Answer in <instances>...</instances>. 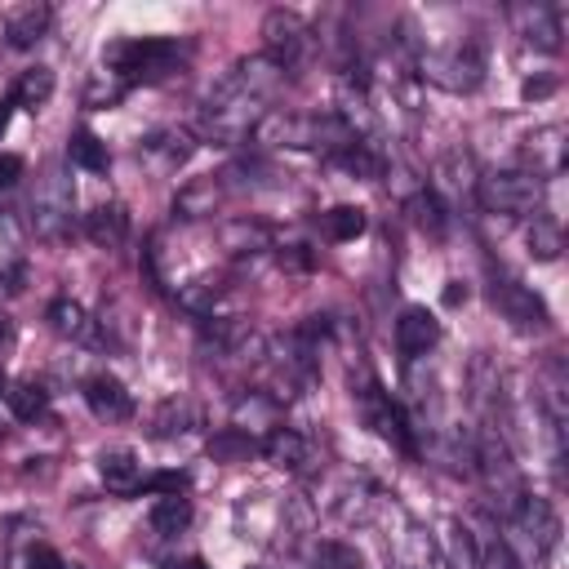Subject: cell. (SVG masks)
Instances as JSON below:
<instances>
[{"label":"cell","instance_id":"52","mask_svg":"<svg viewBox=\"0 0 569 569\" xmlns=\"http://www.w3.org/2000/svg\"><path fill=\"white\" fill-rule=\"evenodd\" d=\"M4 329H9V320H4V316H0V338H4Z\"/></svg>","mask_w":569,"mask_h":569},{"label":"cell","instance_id":"16","mask_svg":"<svg viewBox=\"0 0 569 569\" xmlns=\"http://www.w3.org/2000/svg\"><path fill=\"white\" fill-rule=\"evenodd\" d=\"M565 169V129L560 124H542L525 138V173L529 178H560Z\"/></svg>","mask_w":569,"mask_h":569},{"label":"cell","instance_id":"38","mask_svg":"<svg viewBox=\"0 0 569 569\" xmlns=\"http://www.w3.org/2000/svg\"><path fill=\"white\" fill-rule=\"evenodd\" d=\"M49 93H53V71L49 67H27L22 76H18V84H13V102L18 107H27V111H36L40 102H49Z\"/></svg>","mask_w":569,"mask_h":569},{"label":"cell","instance_id":"29","mask_svg":"<svg viewBox=\"0 0 569 569\" xmlns=\"http://www.w3.org/2000/svg\"><path fill=\"white\" fill-rule=\"evenodd\" d=\"M98 476L111 493H138L142 489V462L133 449H107L98 458Z\"/></svg>","mask_w":569,"mask_h":569},{"label":"cell","instance_id":"15","mask_svg":"<svg viewBox=\"0 0 569 569\" xmlns=\"http://www.w3.org/2000/svg\"><path fill=\"white\" fill-rule=\"evenodd\" d=\"M236 529H240V538H253L262 547H276V533H280V498H271V493H244L236 502Z\"/></svg>","mask_w":569,"mask_h":569},{"label":"cell","instance_id":"9","mask_svg":"<svg viewBox=\"0 0 569 569\" xmlns=\"http://www.w3.org/2000/svg\"><path fill=\"white\" fill-rule=\"evenodd\" d=\"M284 84V67L280 62H271L267 53H253V58H240L213 89L218 93H231V98H249V102H262L267 107V98L276 93Z\"/></svg>","mask_w":569,"mask_h":569},{"label":"cell","instance_id":"39","mask_svg":"<svg viewBox=\"0 0 569 569\" xmlns=\"http://www.w3.org/2000/svg\"><path fill=\"white\" fill-rule=\"evenodd\" d=\"M124 93H129V84L102 67V71H93V76H89V84H84V107H93V111H107V107H116Z\"/></svg>","mask_w":569,"mask_h":569},{"label":"cell","instance_id":"3","mask_svg":"<svg viewBox=\"0 0 569 569\" xmlns=\"http://www.w3.org/2000/svg\"><path fill=\"white\" fill-rule=\"evenodd\" d=\"M178 62H182V44H178V40H169V36L116 40V44H107V53H102V67H107L111 76H120L124 84L160 80V76H169Z\"/></svg>","mask_w":569,"mask_h":569},{"label":"cell","instance_id":"25","mask_svg":"<svg viewBox=\"0 0 569 569\" xmlns=\"http://www.w3.org/2000/svg\"><path fill=\"white\" fill-rule=\"evenodd\" d=\"M218 240H222V249L227 253H236V258H267V249H271V231L262 227V222H253V218H231V222H222V231H218Z\"/></svg>","mask_w":569,"mask_h":569},{"label":"cell","instance_id":"23","mask_svg":"<svg viewBox=\"0 0 569 569\" xmlns=\"http://www.w3.org/2000/svg\"><path fill=\"white\" fill-rule=\"evenodd\" d=\"M231 427L236 431H271L280 427V400L271 391H244L236 405H231Z\"/></svg>","mask_w":569,"mask_h":569},{"label":"cell","instance_id":"22","mask_svg":"<svg viewBox=\"0 0 569 569\" xmlns=\"http://www.w3.org/2000/svg\"><path fill=\"white\" fill-rule=\"evenodd\" d=\"M516 27H520V40L542 49V53H556L560 49V13L551 4H520L516 9Z\"/></svg>","mask_w":569,"mask_h":569},{"label":"cell","instance_id":"40","mask_svg":"<svg viewBox=\"0 0 569 569\" xmlns=\"http://www.w3.org/2000/svg\"><path fill=\"white\" fill-rule=\"evenodd\" d=\"M365 227H369V218H365L360 204H333V209L325 213L329 240H356V236H365Z\"/></svg>","mask_w":569,"mask_h":569},{"label":"cell","instance_id":"26","mask_svg":"<svg viewBox=\"0 0 569 569\" xmlns=\"http://www.w3.org/2000/svg\"><path fill=\"white\" fill-rule=\"evenodd\" d=\"M84 236H89L98 249H120L124 236H129V213H124L116 200L93 204V209L84 213Z\"/></svg>","mask_w":569,"mask_h":569},{"label":"cell","instance_id":"27","mask_svg":"<svg viewBox=\"0 0 569 569\" xmlns=\"http://www.w3.org/2000/svg\"><path fill=\"white\" fill-rule=\"evenodd\" d=\"M471 538H476V569H525L511 551V542L489 525V520H467Z\"/></svg>","mask_w":569,"mask_h":569},{"label":"cell","instance_id":"33","mask_svg":"<svg viewBox=\"0 0 569 569\" xmlns=\"http://www.w3.org/2000/svg\"><path fill=\"white\" fill-rule=\"evenodd\" d=\"M476 160L467 156V151H449V156H440V164H436V187L440 191H449V196H467V191H476Z\"/></svg>","mask_w":569,"mask_h":569},{"label":"cell","instance_id":"24","mask_svg":"<svg viewBox=\"0 0 569 569\" xmlns=\"http://www.w3.org/2000/svg\"><path fill=\"white\" fill-rule=\"evenodd\" d=\"M196 427H200V405L187 400V396H169L151 413V436L156 440H178V436H187Z\"/></svg>","mask_w":569,"mask_h":569},{"label":"cell","instance_id":"44","mask_svg":"<svg viewBox=\"0 0 569 569\" xmlns=\"http://www.w3.org/2000/svg\"><path fill=\"white\" fill-rule=\"evenodd\" d=\"M142 489H147V493H160V498H164V493H182V489H187V476H182V471H160V476H151Z\"/></svg>","mask_w":569,"mask_h":569},{"label":"cell","instance_id":"13","mask_svg":"<svg viewBox=\"0 0 569 569\" xmlns=\"http://www.w3.org/2000/svg\"><path fill=\"white\" fill-rule=\"evenodd\" d=\"M378 498H382V493H378L365 476H338V480L325 489V507H329L342 525H369Z\"/></svg>","mask_w":569,"mask_h":569},{"label":"cell","instance_id":"34","mask_svg":"<svg viewBox=\"0 0 569 569\" xmlns=\"http://www.w3.org/2000/svg\"><path fill=\"white\" fill-rule=\"evenodd\" d=\"M333 160H338L342 173H351V178H360V182H378V178H387V160H382L369 142H347Z\"/></svg>","mask_w":569,"mask_h":569},{"label":"cell","instance_id":"19","mask_svg":"<svg viewBox=\"0 0 569 569\" xmlns=\"http://www.w3.org/2000/svg\"><path fill=\"white\" fill-rule=\"evenodd\" d=\"M191 151H196V138L187 133V129H156L151 138H142V160L151 164V169H160V173H173V169H182L187 160H191Z\"/></svg>","mask_w":569,"mask_h":569},{"label":"cell","instance_id":"46","mask_svg":"<svg viewBox=\"0 0 569 569\" xmlns=\"http://www.w3.org/2000/svg\"><path fill=\"white\" fill-rule=\"evenodd\" d=\"M0 240L4 244H22V222L13 209H0Z\"/></svg>","mask_w":569,"mask_h":569},{"label":"cell","instance_id":"21","mask_svg":"<svg viewBox=\"0 0 569 569\" xmlns=\"http://www.w3.org/2000/svg\"><path fill=\"white\" fill-rule=\"evenodd\" d=\"M49 22H53V9L44 0H27V4H13L4 13V36L13 49H31L36 40H44Z\"/></svg>","mask_w":569,"mask_h":569},{"label":"cell","instance_id":"2","mask_svg":"<svg viewBox=\"0 0 569 569\" xmlns=\"http://www.w3.org/2000/svg\"><path fill=\"white\" fill-rule=\"evenodd\" d=\"M471 467H476V476H480V485H485V493H489L493 511L511 520L529 489H525L520 462L511 458V445H507L493 427H485V431L471 440Z\"/></svg>","mask_w":569,"mask_h":569},{"label":"cell","instance_id":"48","mask_svg":"<svg viewBox=\"0 0 569 569\" xmlns=\"http://www.w3.org/2000/svg\"><path fill=\"white\" fill-rule=\"evenodd\" d=\"M458 302H467V284L462 280H449L445 284V307H458Z\"/></svg>","mask_w":569,"mask_h":569},{"label":"cell","instance_id":"7","mask_svg":"<svg viewBox=\"0 0 569 569\" xmlns=\"http://www.w3.org/2000/svg\"><path fill=\"white\" fill-rule=\"evenodd\" d=\"M542 182L529 178L525 169H493L476 178V196L485 204V213H525L538 204Z\"/></svg>","mask_w":569,"mask_h":569},{"label":"cell","instance_id":"51","mask_svg":"<svg viewBox=\"0 0 569 569\" xmlns=\"http://www.w3.org/2000/svg\"><path fill=\"white\" fill-rule=\"evenodd\" d=\"M13 289H18V284H9V276H0V302H4V298H9Z\"/></svg>","mask_w":569,"mask_h":569},{"label":"cell","instance_id":"50","mask_svg":"<svg viewBox=\"0 0 569 569\" xmlns=\"http://www.w3.org/2000/svg\"><path fill=\"white\" fill-rule=\"evenodd\" d=\"M13 107H18V102H13V98H9V102H4V107H0V133H4V129H9V111H13Z\"/></svg>","mask_w":569,"mask_h":569},{"label":"cell","instance_id":"20","mask_svg":"<svg viewBox=\"0 0 569 569\" xmlns=\"http://www.w3.org/2000/svg\"><path fill=\"white\" fill-rule=\"evenodd\" d=\"M262 458L276 467V471H307L311 467V440L293 427H271L262 436Z\"/></svg>","mask_w":569,"mask_h":569},{"label":"cell","instance_id":"35","mask_svg":"<svg viewBox=\"0 0 569 569\" xmlns=\"http://www.w3.org/2000/svg\"><path fill=\"white\" fill-rule=\"evenodd\" d=\"M151 529L160 533V538H178L187 525H191V502L182 498V493H164V498H156L151 502Z\"/></svg>","mask_w":569,"mask_h":569},{"label":"cell","instance_id":"10","mask_svg":"<svg viewBox=\"0 0 569 569\" xmlns=\"http://www.w3.org/2000/svg\"><path fill=\"white\" fill-rule=\"evenodd\" d=\"M338 124L356 142H369L378 133V116H373V102H369V80L360 76V67L338 76Z\"/></svg>","mask_w":569,"mask_h":569},{"label":"cell","instance_id":"14","mask_svg":"<svg viewBox=\"0 0 569 569\" xmlns=\"http://www.w3.org/2000/svg\"><path fill=\"white\" fill-rule=\"evenodd\" d=\"M511 525L529 538L533 556H551V551L560 547V516H556V507H551L547 498H538V493H525V502L516 507Z\"/></svg>","mask_w":569,"mask_h":569},{"label":"cell","instance_id":"31","mask_svg":"<svg viewBox=\"0 0 569 569\" xmlns=\"http://www.w3.org/2000/svg\"><path fill=\"white\" fill-rule=\"evenodd\" d=\"M4 405H9V413H13L18 422H40V418L49 413V391H44V382H36V378H18V382H9Z\"/></svg>","mask_w":569,"mask_h":569},{"label":"cell","instance_id":"18","mask_svg":"<svg viewBox=\"0 0 569 569\" xmlns=\"http://www.w3.org/2000/svg\"><path fill=\"white\" fill-rule=\"evenodd\" d=\"M84 405L93 409V418L102 422H124L133 413V396L116 373H93L84 378Z\"/></svg>","mask_w":569,"mask_h":569},{"label":"cell","instance_id":"28","mask_svg":"<svg viewBox=\"0 0 569 569\" xmlns=\"http://www.w3.org/2000/svg\"><path fill=\"white\" fill-rule=\"evenodd\" d=\"M49 325L67 342H98V320L80 302H71V298H53L49 302Z\"/></svg>","mask_w":569,"mask_h":569},{"label":"cell","instance_id":"36","mask_svg":"<svg viewBox=\"0 0 569 569\" xmlns=\"http://www.w3.org/2000/svg\"><path fill=\"white\" fill-rule=\"evenodd\" d=\"M67 156H71V164H80V169H89V173H107V164H111L107 142H102L98 133H89V129H76V133H71Z\"/></svg>","mask_w":569,"mask_h":569},{"label":"cell","instance_id":"41","mask_svg":"<svg viewBox=\"0 0 569 569\" xmlns=\"http://www.w3.org/2000/svg\"><path fill=\"white\" fill-rule=\"evenodd\" d=\"M409 222H413L418 231H427V236H440V231H445V209H440V200H436L431 191H418V196L409 200Z\"/></svg>","mask_w":569,"mask_h":569},{"label":"cell","instance_id":"11","mask_svg":"<svg viewBox=\"0 0 569 569\" xmlns=\"http://www.w3.org/2000/svg\"><path fill=\"white\" fill-rule=\"evenodd\" d=\"M262 40H267V58L280 67H298L307 44H311V27L293 13V9H271L262 18Z\"/></svg>","mask_w":569,"mask_h":569},{"label":"cell","instance_id":"17","mask_svg":"<svg viewBox=\"0 0 569 569\" xmlns=\"http://www.w3.org/2000/svg\"><path fill=\"white\" fill-rule=\"evenodd\" d=\"M440 342V320L427 307H405L396 320V347L405 360H422Z\"/></svg>","mask_w":569,"mask_h":569},{"label":"cell","instance_id":"32","mask_svg":"<svg viewBox=\"0 0 569 569\" xmlns=\"http://www.w3.org/2000/svg\"><path fill=\"white\" fill-rule=\"evenodd\" d=\"M436 551L449 560V569H476V538H471L467 520H445Z\"/></svg>","mask_w":569,"mask_h":569},{"label":"cell","instance_id":"12","mask_svg":"<svg viewBox=\"0 0 569 569\" xmlns=\"http://www.w3.org/2000/svg\"><path fill=\"white\" fill-rule=\"evenodd\" d=\"M493 307H498V311L511 320V329H520V333L547 329V307H542V298H538L533 289H525L520 280H511V276L493 280Z\"/></svg>","mask_w":569,"mask_h":569},{"label":"cell","instance_id":"5","mask_svg":"<svg viewBox=\"0 0 569 569\" xmlns=\"http://www.w3.org/2000/svg\"><path fill=\"white\" fill-rule=\"evenodd\" d=\"M267 116L262 102H249V98H231V93H209L204 111H200V129L209 142H240L258 129V120Z\"/></svg>","mask_w":569,"mask_h":569},{"label":"cell","instance_id":"49","mask_svg":"<svg viewBox=\"0 0 569 569\" xmlns=\"http://www.w3.org/2000/svg\"><path fill=\"white\" fill-rule=\"evenodd\" d=\"M169 569H213V565H209L204 556H187V560H173Z\"/></svg>","mask_w":569,"mask_h":569},{"label":"cell","instance_id":"1","mask_svg":"<svg viewBox=\"0 0 569 569\" xmlns=\"http://www.w3.org/2000/svg\"><path fill=\"white\" fill-rule=\"evenodd\" d=\"M369 525H382V556H387V569H440L436 533H427L396 498H378Z\"/></svg>","mask_w":569,"mask_h":569},{"label":"cell","instance_id":"8","mask_svg":"<svg viewBox=\"0 0 569 569\" xmlns=\"http://www.w3.org/2000/svg\"><path fill=\"white\" fill-rule=\"evenodd\" d=\"M31 231L40 240H62L71 231V182L62 169H49L31 196Z\"/></svg>","mask_w":569,"mask_h":569},{"label":"cell","instance_id":"43","mask_svg":"<svg viewBox=\"0 0 569 569\" xmlns=\"http://www.w3.org/2000/svg\"><path fill=\"white\" fill-rule=\"evenodd\" d=\"M209 453H213V458H244V453H249V436L236 431V427H227L222 436L209 440Z\"/></svg>","mask_w":569,"mask_h":569},{"label":"cell","instance_id":"30","mask_svg":"<svg viewBox=\"0 0 569 569\" xmlns=\"http://www.w3.org/2000/svg\"><path fill=\"white\" fill-rule=\"evenodd\" d=\"M222 178H196V182H187L182 191H178V200H173V209L182 213V218H209L218 204H222Z\"/></svg>","mask_w":569,"mask_h":569},{"label":"cell","instance_id":"6","mask_svg":"<svg viewBox=\"0 0 569 569\" xmlns=\"http://www.w3.org/2000/svg\"><path fill=\"white\" fill-rule=\"evenodd\" d=\"M356 405H360V418H365V427L373 431V436H382L391 449H400V453H418V445H413V422L405 418V409L378 387V382H365L360 391H356Z\"/></svg>","mask_w":569,"mask_h":569},{"label":"cell","instance_id":"54","mask_svg":"<svg viewBox=\"0 0 569 569\" xmlns=\"http://www.w3.org/2000/svg\"><path fill=\"white\" fill-rule=\"evenodd\" d=\"M249 569H258V565H249Z\"/></svg>","mask_w":569,"mask_h":569},{"label":"cell","instance_id":"45","mask_svg":"<svg viewBox=\"0 0 569 569\" xmlns=\"http://www.w3.org/2000/svg\"><path fill=\"white\" fill-rule=\"evenodd\" d=\"M18 178H22V156L0 151V191H4V187H13Z\"/></svg>","mask_w":569,"mask_h":569},{"label":"cell","instance_id":"4","mask_svg":"<svg viewBox=\"0 0 569 569\" xmlns=\"http://www.w3.org/2000/svg\"><path fill=\"white\" fill-rule=\"evenodd\" d=\"M413 67H418L422 80H431V84H440V89H449V93H471V89H480V80H485V58H480L476 44L427 49Z\"/></svg>","mask_w":569,"mask_h":569},{"label":"cell","instance_id":"53","mask_svg":"<svg viewBox=\"0 0 569 569\" xmlns=\"http://www.w3.org/2000/svg\"><path fill=\"white\" fill-rule=\"evenodd\" d=\"M58 569H84V565H67V560H62V565H58Z\"/></svg>","mask_w":569,"mask_h":569},{"label":"cell","instance_id":"37","mask_svg":"<svg viewBox=\"0 0 569 569\" xmlns=\"http://www.w3.org/2000/svg\"><path fill=\"white\" fill-rule=\"evenodd\" d=\"M525 244H529V258H538V262H556L560 249H565V231H560L556 218H533L529 231H525Z\"/></svg>","mask_w":569,"mask_h":569},{"label":"cell","instance_id":"47","mask_svg":"<svg viewBox=\"0 0 569 569\" xmlns=\"http://www.w3.org/2000/svg\"><path fill=\"white\" fill-rule=\"evenodd\" d=\"M547 93H556V80H551V76H542V80H525V84H520V98H525V102L547 98Z\"/></svg>","mask_w":569,"mask_h":569},{"label":"cell","instance_id":"42","mask_svg":"<svg viewBox=\"0 0 569 569\" xmlns=\"http://www.w3.org/2000/svg\"><path fill=\"white\" fill-rule=\"evenodd\" d=\"M316 569H365V560L347 542H316Z\"/></svg>","mask_w":569,"mask_h":569}]
</instances>
